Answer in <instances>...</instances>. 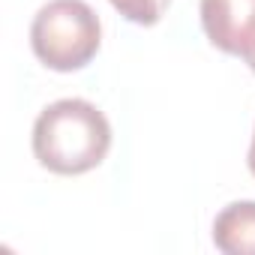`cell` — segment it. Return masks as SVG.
<instances>
[{
  "instance_id": "6da1fadb",
  "label": "cell",
  "mask_w": 255,
  "mask_h": 255,
  "mask_svg": "<svg viewBox=\"0 0 255 255\" xmlns=\"http://www.w3.org/2000/svg\"><path fill=\"white\" fill-rule=\"evenodd\" d=\"M111 147L108 117L87 99H57L33 123V156L54 174H84Z\"/></svg>"
},
{
  "instance_id": "7a4b0ae2",
  "label": "cell",
  "mask_w": 255,
  "mask_h": 255,
  "mask_svg": "<svg viewBox=\"0 0 255 255\" xmlns=\"http://www.w3.org/2000/svg\"><path fill=\"white\" fill-rule=\"evenodd\" d=\"M102 42V24L84 0H48L33 15L30 45L33 54L57 72L87 66Z\"/></svg>"
},
{
  "instance_id": "3957f363",
  "label": "cell",
  "mask_w": 255,
  "mask_h": 255,
  "mask_svg": "<svg viewBox=\"0 0 255 255\" xmlns=\"http://www.w3.org/2000/svg\"><path fill=\"white\" fill-rule=\"evenodd\" d=\"M201 27L207 39L237 57L255 54V0H201Z\"/></svg>"
},
{
  "instance_id": "277c9868",
  "label": "cell",
  "mask_w": 255,
  "mask_h": 255,
  "mask_svg": "<svg viewBox=\"0 0 255 255\" xmlns=\"http://www.w3.org/2000/svg\"><path fill=\"white\" fill-rule=\"evenodd\" d=\"M213 243L225 255H255V201H234L213 219Z\"/></svg>"
},
{
  "instance_id": "5b68a950",
  "label": "cell",
  "mask_w": 255,
  "mask_h": 255,
  "mask_svg": "<svg viewBox=\"0 0 255 255\" xmlns=\"http://www.w3.org/2000/svg\"><path fill=\"white\" fill-rule=\"evenodd\" d=\"M108 3L126 18V21H132V24H141V27H150L156 24L171 0H108Z\"/></svg>"
},
{
  "instance_id": "8992f818",
  "label": "cell",
  "mask_w": 255,
  "mask_h": 255,
  "mask_svg": "<svg viewBox=\"0 0 255 255\" xmlns=\"http://www.w3.org/2000/svg\"><path fill=\"white\" fill-rule=\"evenodd\" d=\"M246 162H249V171L255 174V129H252V144H249V156H246Z\"/></svg>"
},
{
  "instance_id": "52a82bcc",
  "label": "cell",
  "mask_w": 255,
  "mask_h": 255,
  "mask_svg": "<svg viewBox=\"0 0 255 255\" xmlns=\"http://www.w3.org/2000/svg\"><path fill=\"white\" fill-rule=\"evenodd\" d=\"M246 63H249V69L255 72V54H252V57H246Z\"/></svg>"
}]
</instances>
